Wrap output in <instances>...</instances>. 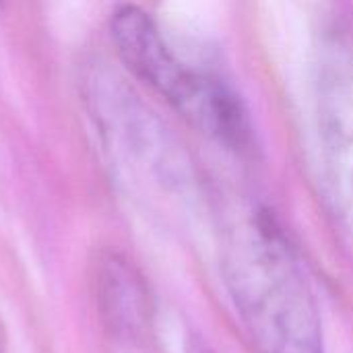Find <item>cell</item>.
Returning a JSON list of instances; mask_svg holds the SVG:
<instances>
[{"mask_svg": "<svg viewBox=\"0 0 353 353\" xmlns=\"http://www.w3.org/2000/svg\"><path fill=\"white\" fill-rule=\"evenodd\" d=\"M221 275L261 353H327L323 319L302 263L277 219L261 209L230 234Z\"/></svg>", "mask_w": 353, "mask_h": 353, "instance_id": "1", "label": "cell"}, {"mask_svg": "<svg viewBox=\"0 0 353 353\" xmlns=\"http://www.w3.org/2000/svg\"><path fill=\"white\" fill-rule=\"evenodd\" d=\"M110 33L126 70L194 128L236 153L254 149L250 114L238 93L223 79L186 64L147 10L120 6L112 14Z\"/></svg>", "mask_w": 353, "mask_h": 353, "instance_id": "2", "label": "cell"}, {"mask_svg": "<svg viewBox=\"0 0 353 353\" xmlns=\"http://www.w3.org/2000/svg\"><path fill=\"white\" fill-rule=\"evenodd\" d=\"M319 190L333 219L353 232V52L343 35L321 39L312 66Z\"/></svg>", "mask_w": 353, "mask_h": 353, "instance_id": "3", "label": "cell"}, {"mask_svg": "<svg viewBox=\"0 0 353 353\" xmlns=\"http://www.w3.org/2000/svg\"><path fill=\"white\" fill-rule=\"evenodd\" d=\"M101 273L105 308L114 325L134 339L147 337L151 329V300L137 271L122 261H110Z\"/></svg>", "mask_w": 353, "mask_h": 353, "instance_id": "4", "label": "cell"}, {"mask_svg": "<svg viewBox=\"0 0 353 353\" xmlns=\"http://www.w3.org/2000/svg\"><path fill=\"white\" fill-rule=\"evenodd\" d=\"M188 353H213L203 341H199V339H194V341H190V347H188Z\"/></svg>", "mask_w": 353, "mask_h": 353, "instance_id": "5", "label": "cell"}, {"mask_svg": "<svg viewBox=\"0 0 353 353\" xmlns=\"http://www.w3.org/2000/svg\"><path fill=\"white\" fill-rule=\"evenodd\" d=\"M2 4H4V0H0V10H2Z\"/></svg>", "mask_w": 353, "mask_h": 353, "instance_id": "6", "label": "cell"}]
</instances>
